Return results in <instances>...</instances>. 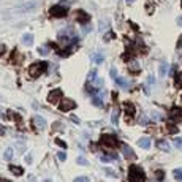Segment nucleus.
<instances>
[{
    "instance_id": "obj_44",
    "label": "nucleus",
    "mask_w": 182,
    "mask_h": 182,
    "mask_svg": "<svg viewBox=\"0 0 182 182\" xmlns=\"http://www.w3.org/2000/svg\"><path fill=\"white\" fill-rule=\"evenodd\" d=\"M177 24H179V25L182 27V16H180V17H179V19H177Z\"/></svg>"
},
{
    "instance_id": "obj_9",
    "label": "nucleus",
    "mask_w": 182,
    "mask_h": 182,
    "mask_svg": "<svg viewBox=\"0 0 182 182\" xmlns=\"http://www.w3.org/2000/svg\"><path fill=\"white\" fill-rule=\"evenodd\" d=\"M36 2H29V3H25V5H21L19 8H17V11H22V13H25V11H30V10H33V8H36Z\"/></svg>"
},
{
    "instance_id": "obj_18",
    "label": "nucleus",
    "mask_w": 182,
    "mask_h": 182,
    "mask_svg": "<svg viewBox=\"0 0 182 182\" xmlns=\"http://www.w3.org/2000/svg\"><path fill=\"white\" fill-rule=\"evenodd\" d=\"M130 71L132 73H139V67H138V63H136V62L130 63Z\"/></svg>"
},
{
    "instance_id": "obj_30",
    "label": "nucleus",
    "mask_w": 182,
    "mask_h": 182,
    "mask_svg": "<svg viewBox=\"0 0 182 182\" xmlns=\"http://www.w3.org/2000/svg\"><path fill=\"white\" fill-rule=\"evenodd\" d=\"M168 132H171V133H176L177 132V128L173 124H168Z\"/></svg>"
},
{
    "instance_id": "obj_35",
    "label": "nucleus",
    "mask_w": 182,
    "mask_h": 182,
    "mask_svg": "<svg viewBox=\"0 0 182 182\" xmlns=\"http://www.w3.org/2000/svg\"><path fill=\"white\" fill-rule=\"evenodd\" d=\"M56 143H57L59 146H62V147H63V149H65V147H67V144H65V143H63V141H60V139H56Z\"/></svg>"
},
{
    "instance_id": "obj_47",
    "label": "nucleus",
    "mask_w": 182,
    "mask_h": 182,
    "mask_svg": "<svg viewBox=\"0 0 182 182\" xmlns=\"http://www.w3.org/2000/svg\"><path fill=\"white\" fill-rule=\"evenodd\" d=\"M180 6H182V0H180Z\"/></svg>"
},
{
    "instance_id": "obj_4",
    "label": "nucleus",
    "mask_w": 182,
    "mask_h": 182,
    "mask_svg": "<svg viewBox=\"0 0 182 182\" xmlns=\"http://www.w3.org/2000/svg\"><path fill=\"white\" fill-rule=\"evenodd\" d=\"M100 144L106 149H114V147H117V139H116V136L105 133V135H102V138H100Z\"/></svg>"
},
{
    "instance_id": "obj_31",
    "label": "nucleus",
    "mask_w": 182,
    "mask_h": 182,
    "mask_svg": "<svg viewBox=\"0 0 182 182\" xmlns=\"http://www.w3.org/2000/svg\"><path fill=\"white\" fill-rule=\"evenodd\" d=\"M78 165H87V160L84 157H79L78 158Z\"/></svg>"
},
{
    "instance_id": "obj_39",
    "label": "nucleus",
    "mask_w": 182,
    "mask_h": 182,
    "mask_svg": "<svg viewBox=\"0 0 182 182\" xmlns=\"http://www.w3.org/2000/svg\"><path fill=\"white\" fill-rule=\"evenodd\" d=\"M3 52H5V46H3V44H0V56H2Z\"/></svg>"
},
{
    "instance_id": "obj_37",
    "label": "nucleus",
    "mask_w": 182,
    "mask_h": 182,
    "mask_svg": "<svg viewBox=\"0 0 182 182\" xmlns=\"http://www.w3.org/2000/svg\"><path fill=\"white\" fill-rule=\"evenodd\" d=\"M94 78H95V71L92 70V71L89 73V79H94Z\"/></svg>"
},
{
    "instance_id": "obj_1",
    "label": "nucleus",
    "mask_w": 182,
    "mask_h": 182,
    "mask_svg": "<svg viewBox=\"0 0 182 182\" xmlns=\"http://www.w3.org/2000/svg\"><path fill=\"white\" fill-rule=\"evenodd\" d=\"M128 179H130V182H144L146 174H144L143 168H139L138 165H132L128 168Z\"/></svg>"
},
{
    "instance_id": "obj_38",
    "label": "nucleus",
    "mask_w": 182,
    "mask_h": 182,
    "mask_svg": "<svg viewBox=\"0 0 182 182\" xmlns=\"http://www.w3.org/2000/svg\"><path fill=\"white\" fill-rule=\"evenodd\" d=\"M38 51H40V52H41V54H46V52H48V51H49V49H46V48H40V49H38Z\"/></svg>"
},
{
    "instance_id": "obj_17",
    "label": "nucleus",
    "mask_w": 182,
    "mask_h": 182,
    "mask_svg": "<svg viewBox=\"0 0 182 182\" xmlns=\"http://www.w3.org/2000/svg\"><path fill=\"white\" fill-rule=\"evenodd\" d=\"M158 147H160L162 150H166V152H168V150H169V144H168L166 141H160V143H158Z\"/></svg>"
},
{
    "instance_id": "obj_43",
    "label": "nucleus",
    "mask_w": 182,
    "mask_h": 182,
    "mask_svg": "<svg viewBox=\"0 0 182 182\" xmlns=\"http://www.w3.org/2000/svg\"><path fill=\"white\" fill-rule=\"evenodd\" d=\"M0 182H11V180H8V179H5V177H0Z\"/></svg>"
},
{
    "instance_id": "obj_10",
    "label": "nucleus",
    "mask_w": 182,
    "mask_h": 182,
    "mask_svg": "<svg viewBox=\"0 0 182 182\" xmlns=\"http://www.w3.org/2000/svg\"><path fill=\"white\" fill-rule=\"evenodd\" d=\"M122 150H124V155H125V157H128V158H135V152L132 150L130 146L124 144V146H122Z\"/></svg>"
},
{
    "instance_id": "obj_23",
    "label": "nucleus",
    "mask_w": 182,
    "mask_h": 182,
    "mask_svg": "<svg viewBox=\"0 0 182 182\" xmlns=\"http://www.w3.org/2000/svg\"><path fill=\"white\" fill-rule=\"evenodd\" d=\"M94 62L95 63H102L103 62V56H102V54H95V56H94Z\"/></svg>"
},
{
    "instance_id": "obj_14",
    "label": "nucleus",
    "mask_w": 182,
    "mask_h": 182,
    "mask_svg": "<svg viewBox=\"0 0 182 182\" xmlns=\"http://www.w3.org/2000/svg\"><path fill=\"white\" fill-rule=\"evenodd\" d=\"M116 84L119 86V87H122V89H128V83H127L124 78H119V76H117V78H116Z\"/></svg>"
},
{
    "instance_id": "obj_40",
    "label": "nucleus",
    "mask_w": 182,
    "mask_h": 182,
    "mask_svg": "<svg viewBox=\"0 0 182 182\" xmlns=\"http://www.w3.org/2000/svg\"><path fill=\"white\" fill-rule=\"evenodd\" d=\"M2 135H5V128H3L2 125H0V136H2Z\"/></svg>"
},
{
    "instance_id": "obj_32",
    "label": "nucleus",
    "mask_w": 182,
    "mask_h": 182,
    "mask_svg": "<svg viewBox=\"0 0 182 182\" xmlns=\"http://www.w3.org/2000/svg\"><path fill=\"white\" fill-rule=\"evenodd\" d=\"M155 173H157V174H155V176H157V179H163V177H165V173H163V171H160V169H158V171H155Z\"/></svg>"
},
{
    "instance_id": "obj_13",
    "label": "nucleus",
    "mask_w": 182,
    "mask_h": 182,
    "mask_svg": "<svg viewBox=\"0 0 182 182\" xmlns=\"http://www.w3.org/2000/svg\"><path fill=\"white\" fill-rule=\"evenodd\" d=\"M10 171L13 173L14 176H21L22 173H24V169L21 166H16V165H10Z\"/></svg>"
},
{
    "instance_id": "obj_12",
    "label": "nucleus",
    "mask_w": 182,
    "mask_h": 182,
    "mask_svg": "<svg viewBox=\"0 0 182 182\" xmlns=\"http://www.w3.org/2000/svg\"><path fill=\"white\" fill-rule=\"evenodd\" d=\"M22 43L27 44V46H30V44L33 43V35H32V33H25V35H22Z\"/></svg>"
},
{
    "instance_id": "obj_34",
    "label": "nucleus",
    "mask_w": 182,
    "mask_h": 182,
    "mask_svg": "<svg viewBox=\"0 0 182 182\" xmlns=\"http://www.w3.org/2000/svg\"><path fill=\"white\" fill-rule=\"evenodd\" d=\"M109 75H111V78H114V79L117 78V73H116V70H114V68H111V71H109Z\"/></svg>"
},
{
    "instance_id": "obj_19",
    "label": "nucleus",
    "mask_w": 182,
    "mask_h": 182,
    "mask_svg": "<svg viewBox=\"0 0 182 182\" xmlns=\"http://www.w3.org/2000/svg\"><path fill=\"white\" fill-rule=\"evenodd\" d=\"M176 87H182V73H176Z\"/></svg>"
},
{
    "instance_id": "obj_15",
    "label": "nucleus",
    "mask_w": 182,
    "mask_h": 182,
    "mask_svg": "<svg viewBox=\"0 0 182 182\" xmlns=\"http://www.w3.org/2000/svg\"><path fill=\"white\" fill-rule=\"evenodd\" d=\"M13 154H14V152H13V149H11V147H6V150L3 152V158L10 162V160L13 158Z\"/></svg>"
},
{
    "instance_id": "obj_25",
    "label": "nucleus",
    "mask_w": 182,
    "mask_h": 182,
    "mask_svg": "<svg viewBox=\"0 0 182 182\" xmlns=\"http://www.w3.org/2000/svg\"><path fill=\"white\" fill-rule=\"evenodd\" d=\"M173 116H177V117H180V119H182V108H174Z\"/></svg>"
},
{
    "instance_id": "obj_26",
    "label": "nucleus",
    "mask_w": 182,
    "mask_h": 182,
    "mask_svg": "<svg viewBox=\"0 0 182 182\" xmlns=\"http://www.w3.org/2000/svg\"><path fill=\"white\" fill-rule=\"evenodd\" d=\"M117 119H119V109H114V113H113V124H117Z\"/></svg>"
},
{
    "instance_id": "obj_5",
    "label": "nucleus",
    "mask_w": 182,
    "mask_h": 182,
    "mask_svg": "<svg viewBox=\"0 0 182 182\" xmlns=\"http://www.w3.org/2000/svg\"><path fill=\"white\" fill-rule=\"evenodd\" d=\"M75 108H76V103L73 102V100H70V98H62L60 100V105H59L60 111L68 113V111H71V109H75Z\"/></svg>"
},
{
    "instance_id": "obj_22",
    "label": "nucleus",
    "mask_w": 182,
    "mask_h": 182,
    "mask_svg": "<svg viewBox=\"0 0 182 182\" xmlns=\"http://www.w3.org/2000/svg\"><path fill=\"white\" fill-rule=\"evenodd\" d=\"M174 177L179 182H182V169H174Z\"/></svg>"
},
{
    "instance_id": "obj_46",
    "label": "nucleus",
    "mask_w": 182,
    "mask_h": 182,
    "mask_svg": "<svg viewBox=\"0 0 182 182\" xmlns=\"http://www.w3.org/2000/svg\"><path fill=\"white\" fill-rule=\"evenodd\" d=\"M132 2H135V0H127V3H132Z\"/></svg>"
},
{
    "instance_id": "obj_24",
    "label": "nucleus",
    "mask_w": 182,
    "mask_h": 182,
    "mask_svg": "<svg viewBox=\"0 0 182 182\" xmlns=\"http://www.w3.org/2000/svg\"><path fill=\"white\" fill-rule=\"evenodd\" d=\"M146 10H147L149 14L154 13V3H152V2H147V3H146Z\"/></svg>"
},
{
    "instance_id": "obj_2",
    "label": "nucleus",
    "mask_w": 182,
    "mask_h": 182,
    "mask_svg": "<svg viewBox=\"0 0 182 182\" xmlns=\"http://www.w3.org/2000/svg\"><path fill=\"white\" fill-rule=\"evenodd\" d=\"M67 13H68V3L67 2H60L59 5L51 6V10H49V14L52 17H65Z\"/></svg>"
},
{
    "instance_id": "obj_7",
    "label": "nucleus",
    "mask_w": 182,
    "mask_h": 182,
    "mask_svg": "<svg viewBox=\"0 0 182 182\" xmlns=\"http://www.w3.org/2000/svg\"><path fill=\"white\" fill-rule=\"evenodd\" d=\"M60 97H62V90L60 89H54L48 94V102L49 103H57L60 100Z\"/></svg>"
},
{
    "instance_id": "obj_3",
    "label": "nucleus",
    "mask_w": 182,
    "mask_h": 182,
    "mask_svg": "<svg viewBox=\"0 0 182 182\" xmlns=\"http://www.w3.org/2000/svg\"><path fill=\"white\" fill-rule=\"evenodd\" d=\"M46 70H48V63H46V62H36V63H33V65H30L29 75H30L32 78H38V76H41Z\"/></svg>"
},
{
    "instance_id": "obj_29",
    "label": "nucleus",
    "mask_w": 182,
    "mask_h": 182,
    "mask_svg": "<svg viewBox=\"0 0 182 182\" xmlns=\"http://www.w3.org/2000/svg\"><path fill=\"white\" fill-rule=\"evenodd\" d=\"M57 157H59V160H60V162H65L67 154H65V152H59V154H57Z\"/></svg>"
},
{
    "instance_id": "obj_45",
    "label": "nucleus",
    "mask_w": 182,
    "mask_h": 182,
    "mask_svg": "<svg viewBox=\"0 0 182 182\" xmlns=\"http://www.w3.org/2000/svg\"><path fill=\"white\" fill-rule=\"evenodd\" d=\"M182 46V36H180V40H179V43H177V48H180Z\"/></svg>"
},
{
    "instance_id": "obj_11",
    "label": "nucleus",
    "mask_w": 182,
    "mask_h": 182,
    "mask_svg": "<svg viewBox=\"0 0 182 182\" xmlns=\"http://www.w3.org/2000/svg\"><path fill=\"white\" fill-rule=\"evenodd\" d=\"M138 146H139V147H143V149H149L150 147V139L149 138H141L138 141Z\"/></svg>"
},
{
    "instance_id": "obj_6",
    "label": "nucleus",
    "mask_w": 182,
    "mask_h": 182,
    "mask_svg": "<svg viewBox=\"0 0 182 182\" xmlns=\"http://www.w3.org/2000/svg\"><path fill=\"white\" fill-rule=\"evenodd\" d=\"M32 122H33V127H35V128L38 130V132L44 130V127H46V121H44L41 116H33Z\"/></svg>"
},
{
    "instance_id": "obj_41",
    "label": "nucleus",
    "mask_w": 182,
    "mask_h": 182,
    "mask_svg": "<svg viewBox=\"0 0 182 182\" xmlns=\"http://www.w3.org/2000/svg\"><path fill=\"white\" fill-rule=\"evenodd\" d=\"M83 32H84V33H87V32H90V27H89V25H87V27H84V29H83Z\"/></svg>"
},
{
    "instance_id": "obj_48",
    "label": "nucleus",
    "mask_w": 182,
    "mask_h": 182,
    "mask_svg": "<svg viewBox=\"0 0 182 182\" xmlns=\"http://www.w3.org/2000/svg\"><path fill=\"white\" fill-rule=\"evenodd\" d=\"M46 182H51V180H46Z\"/></svg>"
},
{
    "instance_id": "obj_36",
    "label": "nucleus",
    "mask_w": 182,
    "mask_h": 182,
    "mask_svg": "<svg viewBox=\"0 0 182 182\" xmlns=\"http://www.w3.org/2000/svg\"><path fill=\"white\" fill-rule=\"evenodd\" d=\"M59 128L62 130V128H63V125H62V124H54V130H59Z\"/></svg>"
},
{
    "instance_id": "obj_16",
    "label": "nucleus",
    "mask_w": 182,
    "mask_h": 182,
    "mask_svg": "<svg viewBox=\"0 0 182 182\" xmlns=\"http://www.w3.org/2000/svg\"><path fill=\"white\" fill-rule=\"evenodd\" d=\"M168 73V63L166 62H162V65H160V76L163 78Z\"/></svg>"
},
{
    "instance_id": "obj_27",
    "label": "nucleus",
    "mask_w": 182,
    "mask_h": 182,
    "mask_svg": "<svg viewBox=\"0 0 182 182\" xmlns=\"http://www.w3.org/2000/svg\"><path fill=\"white\" fill-rule=\"evenodd\" d=\"M73 182H90V180H89V177H86V176H81V177H76Z\"/></svg>"
},
{
    "instance_id": "obj_42",
    "label": "nucleus",
    "mask_w": 182,
    "mask_h": 182,
    "mask_svg": "<svg viewBox=\"0 0 182 182\" xmlns=\"http://www.w3.org/2000/svg\"><path fill=\"white\" fill-rule=\"evenodd\" d=\"M25 160H27V163H32V157H30V155H27V158H25Z\"/></svg>"
},
{
    "instance_id": "obj_28",
    "label": "nucleus",
    "mask_w": 182,
    "mask_h": 182,
    "mask_svg": "<svg viewBox=\"0 0 182 182\" xmlns=\"http://www.w3.org/2000/svg\"><path fill=\"white\" fill-rule=\"evenodd\" d=\"M113 38H114V33H113V32H108V33L105 35L103 40H105V41H109V40H113Z\"/></svg>"
},
{
    "instance_id": "obj_20",
    "label": "nucleus",
    "mask_w": 182,
    "mask_h": 182,
    "mask_svg": "<svg viewBox=\"0 0 182 182\" xmlns=\"http://www.w3.org/2000/svg\"><path fill=\"white\" fill-rule=\"evenodd\" d=\"M125 111L128 113V114H133V113H135V106L130 105V103H127V105H125Z\"/></svg>"
},
{
    "instance_id": "obj_21",
    "label": "nucleus",
    "mask_w": 182,
    "mask_h": 182,
    "mask_svg": "<svg viewBox=\"0 0 182 182\" xmlns=\"http://www.w3.org/2000/svg\"><path fill=\"white\" fill-rule=\"evenodd\" d=\"M174 146H176L177 149L182 150V138H180V136H179V138H174Z\"/></svg>"
},
{
    "instance_id": "obj_33",
    "label": "nucleus",
    "mask_w": 182,
    "mask_h": 182,
    "mask_svg": "<svg viewBox=\"0 0 182 182\" xmlns=\"http://www.w3.org/2000/svg\"><path fill=\"white\" fill-rule=\"evenodd\" d=\"M102 162H103V163H109V162H113V160H111V157L103 155V157H102Z\"/></svg>"
},
{
    "instance_id": "obj_8",
    "label": "nucleus",
    "mask_w": 182,
    "mask_h": 182,
    "mask_svg": "<svg viewBox=\"0 0 182 182\" xmlns=\"http://www.w3.org/2000/svg\"><path fill=\"white\" fill-rule=\"evenodd\" d=\"M76 19H78V22H81V24H86V22H89V19H90V16L86 13V11H76Z\"/></svg>"
}]
</instances>
